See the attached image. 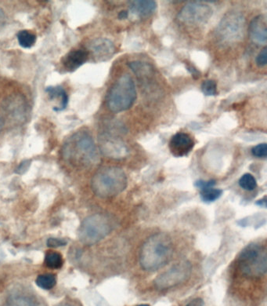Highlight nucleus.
Wrapping results in <instances>:
<instances>
[{
  "instance_id": "obj_1",
  "label": "nucleus",
  "mask_w": 267,
  "mask_h": 306,
  "mask_svg": "<svg viewBox=\"0 0 267 306\" xmlns=\"http://www.w3.org/2000/svg\"><path fill=\"white\" fill-rule=\"evenodd\" d=\"M62 155L67 162L77 167H89L99 161L94 141L85 130H79L68 138L62 148Z\"/></svg>"
},
{
  "instance_id": "obj_2",
  "label": "nucleus",
  "mask_w": 267,
  "mask_h": 306,
  "mask_svg": "<svg viewBox=\"0 0 267 306\" xmlns=\"http://www.w3.org/2000/svg\"><path fill=\"white\" fill-rule=\"evenodd\" d=\"M173 255V242L168 235L164 233L152 235L142 246L140 265L146 271H156L166 265Z\"/></svg>"
},
{
  "instance_id": "obj_3",
  "label": "nucleus",
  "mask_w": 267,
  "mask_h": 306,
  "mask_svg": "<svg viewBox=\"0 0 267 306\" xmlns=\"http://www.w3.org/2000/svg\"><path fill=\"white\" fill-rule=\"evenodd\" d=\"M127 176L123 170L118 167H105L95 174L91 186L97 196L111 198L116 196L126 189Z\"/></svg>"
},
{
  "instance_id": "obj_4",
  "label": "nucleus",
  "mask_w": 267,
  "mask_h": 306,
  "mask_svg": "<svg viewBox=\"0 0 267 306\" xmlns=\"http://www.w3.org/2000/svg\"><path fill=\"white\" fill-rule=\"evenodd\" d=\"M136 99V86L129 74H123L111 86L106 97L110 111L120 113L126 111L134 105Z\"/></svg>"
},
{
  "instance_id": "obj_5",
  "label": "nucleus",
  "mask_w": 267,
  "mask_h": 306,
  "mask_svg": "<svg viewBox=\"0 0 267 306\" xmlns=\"http://www.w3.org/2000/svg\"><path fill=\"white\" fill-rule=\"evenodd\" d=\"M239 268L249 277H259L267 270V254L264 247L252 243L243 249L238 258Z\"/></svg>"
},
{
  "instance_id": "obj_6",
  "label": "nucleus",
  "mask_w": 267,
  "mask_h": 306,
  "mask_svg": "<svg viewBox=\"0 0 267 306\" xmlns=\"http://www.w3.org/2000/svg\"><path fill=\"white\" fill-rule=\"evenodd\" d=\"M112 229L111 220L104 214H93L85 218L78 229V238L85 245H93L102 241Z\"/></svg>"
},
{
  "instance_id": "obj_7",
  "label": "nucleus",
  "mask_w": 267,
  "mask_h": 306,
  "mask_svg": "<svg viewBox=\"0 0 267 306\" xmlns=\"http://www.w3.org/2000/svg\"><path fill=\"white\" fill-rule=\"evenodd\" d=\"M245 17L238 12H229L222 17L217 27V32L224 41H239L244 37Z\"/></svg>"
},
{
  "instance_id": "obj_8",
  "label": "nucleus",
  "mask_w": 267,
  "mask_h": 306,
  "mask_svg": "<svg viewBox=\"0 0 267 306\" xmlns=\"http://www.w3.org/2000/svg\"><path fill=\"white\" fill-rule=\"evenodd\" d=\"M192 266L189 261H181L173 265L154 279V286L159 290H166L185 282L191 276Z\"/></svg>"
},
{
  "instance_id": "obj_9",
  "label": "nucleus",
  "mask_w": 267,
  "mask_h": 306,
  "mask_svg": "<svg viewBox=\"0 0 267 306\" xmlns=\"http://www.w3.org/2000/svg\"><path fill=\"white\" fill-rule=\"evenodd\" d=\"M212 10L202 2H191L183 6L178 14V19L187 25H203L209 21Z\"/></svg>"
},
{
  "instance_id": "obj_10",
  "label": "nucleus",
  "mask_w": 267,
  "mask_h": 306,
  "mask_svg": "<svg viewBox=\"0 0 267 306\" xmlns=\"http://www.w3.org/2000/svg\"><path fill=\"white\" fill-rule=\"evenodd\" d=\"M100 148L104 156L112 159L124 158L128 154V148L119 138L109 133H103L99 137Z\"/></svg>"
},
{
  "instance_id": "obj_11",
  "label": "nucleus",
  "mask_w": 267,
  "mask_h": 306,
  "mask_svg": "<svg viewBox=\"0 0 267 306\" xmlns=\"http://www.w3.org/2000/svg\"><path fill=\"white\" fill-rule=\"evenodd\" d=\"M116 48L115 44L106 38H97L89 44L88 53H90L97 62L108 61L113 57Z\"/></svg>"
},
{
  "instance_id": "obj_12",
  "label": "nucleus",
  "mask_w": 267,
  "mask_h": 306,
  "mask_svg": "<svg viewBox=\"0 0 267 306\" xmlns=\"http://www.w3.org/2000/svg\"><path fill=\"white\" fill-rule=\"evenodd\" d=\"M169 150L176 157L187 156L194 147V142L190 134L178 132L169 141Z\"/></svg>"
},
{
  "instance_id": "obj_13",
  "label": "nucleus",
  "mask_w": 267,
  "mask_h": 306,
  "mask_svg": "<svg viewBox=\"0 0 267 306\" xmlns=\"http://www.w3.org/2000/svg\"><path fill=\"white\" fill-rule=\"evenodd\" d=\"M249 32L254 43L265 45L267 42V16L260 15L254 17L249 25Z\"/></svg>"
},
{
  "instance_id": "obj_14",
  "label": "nucleus",
  "mask_w": 267,
  "mask_h": 306,
  "mask_svg": "<svg viewBox=\"0 0 267 306\" xmlns=\"http://www.w3.org/2000/svg\"><path fill=\"white\" fill-rule=\"evenodd\" d=\"M156 2L152 0H135L129 2L130 14L139 18L150 16L156 11Z\"/></svg>"
},
{
  "instance_id": "obj_15",
  "label": "nucleus",
  "mask_w": 267,
  "mask_h": 306,
  "mask_svg": "<svg viewBox=\"0 0 267 306\" xmlns=\"http://www.w3.org/2000/svg\"><path fill=\"white\" fill-rule=\"evenodd\" d=\"M89 57L88 51L85 49L72 50L64 57L63 65L68 72H74L88 61Z\"/></svg>"
},
{
  "instance_id": "obj_16",
  "label": "nucleus",
  "mask_w": 267,
  "mask_h": 306,
  "mask_svg": "<svg viewBox=\"0 0 267 306\" xmlns=\"http://www.w3.org/2000/svg\"><path fill=\"white\" fill-rule=\"evenodd\" d=\"M51 101L58 100V105L54 108L55 112L63 111L68 104V96L64 89L60 86H49L45 89Z\"/></svg>"
},
{
  "instance_id": "obj_17",
  "label": "nucleus",
  "mask_w": 267,
  "mask_h": 306,
  "mask_svg": "<svg viewBox=\"0 0 267 306\" xmlns=\"http://www.w3.org/2000/svg\"><path fill=\"white\" fill-rule=\"evenodd\" d=\"M25 101L21 97H13L7 99L5 107L6 113L12 115L13 117L21 119L20 117L25 113Z\"/></svg>"
},
{
  "instance_id": "obj_18",
  "label": "nucleus",
  "mask_w": 267,
  "mask_h": 306,
  "mask_svg": "<svg viewBox=\"0 0 267 306\" xmlns=\"http://www.w3.org/2000/svg\"><path fill=\"white\" fill-rule=\"evenodd\" d=\"M5 306H39L37 302L30 296L14 294L7 298Z\"/></svg>"
},
{
  "instance_id": "obj_19",
  "label": "nucleus",
  "mask_w": 267,
  "mask_h": 306,
  "mask_svg": "<svg viewBox=\"0 0 267 306\" xmlns=\"http://www.w3.org/2000/svg\"><path fill=\"white\" fill-rule=\"evenodd\" d=\"M19 45L25 49H30L35 45L36 42V35L29 30H21L16 35Z\"/></svg>"
},
{
  "instance_id": "obj_20",
  "label": "nucleus",
  "mask_w": 267,
  "mask_h": 306,
  "mask_svg": "<svg viewBox=\"0 0 267 306\" xmlns=\"http://www.w3.org/2000/svg\"><path fill=\"white\" fill-rule=\"evenodd\" d=\"M45 265L49 269H58L62 267L64 264V260L61 255L56 251H49L46 253L44 260Z\"/></svg>"
},
{
  "instance_id": "obj_21",
  "label": "nucleus",
  "mask_w": 267,
  "mask_h": 306,
  "mask_svg": "<svg viewBox=\"0 0 267 306\" xmlns=\"http://www.w3.org/2000/svg\"><path fill=\"white\" fill-rule=\"evenodd\" d=\"M35 283L44 290H51L57 284V278L53 274H42L38 276Z\"/></svg>"
},
{
  "instance_id": "obj_22",
  "label": "nucleus",
  "mask_w": 267,
  "mask_h": 306,
  "mask_svg": "<svg viewBox=\"0 0 267 306\" xmlns=\"http://www.w3.org/2000/svg\"><path fill=\"white\" fill-rule=\"evenodd\" d=\"M222 195V191L221 189H213V188L202 189L201 193H200V196H201L202 201L207 203V204L216 201L217 199H220V196Z\"/></svg>"
},
{
  "instance_id": "obj_23",
  "label": "nucleus",
  "mask_w": 267,
  "mask_h": 306,
  "mask_svg": "<svg viewBox=\"0 0 267 306\" xmlns=\"http://www.w3.org/2000/svg\"><path fill=\"white\" fill-rule=\"evenodd\" d=\"M239 185L247 191H252L257 187L256 180L251 174H245L239 180Z\"/></svg>"
},
{
  "instance_id": "obj_24",
  "label": "nucleus",
  "mask_w": 267,
  "mask_h": 306,
  "mask_svg": "<svg viewBox=\"0 0 267 306\" xmlns=\"http://www.w3.org/2000/svg\"><path fill=\"white\" fill-rule=\"evenodd\" d=\"M202 91L206 96H216L217 95V83L213 80H206L202 84Z\"/></svg>"
},
{
  "instance_id": "obj_25",
  "label": "nucleus",
  "mask_w": 267,
  "mask_h": 306,
  "mask_svg": "<svg viewBox=\"0 0 267 306\" xmlns=\"http://www.w3.org/2000/svg\"><path fill=\"white\" fill-rule=\"evenodd\" d=\"M252 153L257 158H266L267 156V145L266 143L257 145L253 147Z\"/></svg>"
},
{
  "instance_id": "obj_26",
  "label": "nucleus",
  "mask_w": 267,
  "mask_h": 306,
  "mask_svg": "<svg viewBox=\"0 0 267 306\" xmlns=\"http://www.w3.org/2000/svg\"><path fill=\"white\" fill-rule=\"evenodd\" d=\"M257 65L259 67H264L267 64V48H263L256 57L255 60Z\"/></svg>"
},
{
  "instance_id": "obj_27",
  "label": "nucleus",
  "mask_w": 267,
  "mask_h": 306,
  "mask_svg": "<svg viewBox=\"0 0 267 306\" xmlns=\"http://www.w3.org/2000/svg\"><path fill=\"white\" fill-rule=\"evenodd\" d=\"M216 185V181L215 180H209V181H204V180H197L194 185L198 189H209V188L213 187Z\"/></svg>"
},
{
  "instance_id": "obj_28",
  "label": "nucleus",
  "mask_w": 267,
  "mask_h": 306,
  "mask_svg": "<svg viewBox=\"0 0 267 306\" xmlns=\"http://www.w3.org/2000/svg\"><path fill=\"white\" fill-rule=\"evenodd\" d=\"M65 244V241H63V240H60V239L50 238L47 241L48 247H54V248L62 247V246H64Z\"/></svg>"
},
{
  "instance_id": "obj_29",
  "label": "nucleus",
  "mask_w": 267,
  "mask_h": 306,
  "mask_svg": "<svg viewBox=\"0 0 267 306\" xmlns=\"http://www.w3.org/2000/svg\"><path fill=\"white\" fill-rule=\"evenodd\" d=\"M186 68L188 70V72L191 73V76H193V78L194 79V80H197V79L200 78L201 72H200L194 66L189 64V63H187V64H186Z\"/></svg>"
},
{
  "instance_id": "obj_30",
  "label": "nucleus",
  "mask_w": 267,
  "mask_h": 306,
  "mask_svg": "<svg viewBox=\"0 0 267 306\" xmlns=\"http://www.w3.org/2000/svg\"><path fill=\"white\" fill-rule=\"evenodd\" d=\"M31 162L29 161H23L21 164L19 165V167L16 169V173L18 174H24L26 172L29 167H30Z\"/></svg>"
},
{
  "instance_id": "obj_31",
  "label": "nucleus",
  "mask_w": 267,
  "mask_h": 306,
  "mask_svg": "<svg viewBox=\"0 0 267 306\" xmlns=\"http://www.w3.org/2000/svg\"><path fill=\"white\" fill-rule=\"evenodd\" d=\"M205 306V302H204L203 299L201 298H196L193 300L188 303L186 306Z\"/></svg>"
},
{
  "instance_id": "obj_32",
  "label": "nucleus",
  "mask_w": 267,
  "mask_h": 306,
  "mask_svg": "<svg viewBox=\"0 0 267 306\" xmlns=\"http://www.w3.org/2000/svg\"><path fill=\"white\" fill-rule=\"evenodd\" d=\"M129 16V12L127 11H121L119 14V19L120 20H125Z\"/></svg>"
},
{
  "instance_id": "obj_33",
  "label": "nucleus",
  "mask_w": 267,
  "mask_h": 306,
  "mask_svg": "<svg viewBox=\"0 0 267 306\" xmlns=\"http://www.w3.org/2000/svg\"><path fill=\"white\" fill-rule=\"evenodd\" d=\"M257 205L261 206L263 208H267V197L263 198V199H260L259 201L256 202Z\"/></svg>"
},
{
  "instance_id": "obj_34",
  "label": "nucleus",
  "mask_w": 267,
  "mask_h": 306,
  "mask_svg": "<svg viewBox=\"0 0 267 306\" xmlns=\"http://www.w3.org/2000/svg\"><path fill=\"white\" fill-rule=\"evenodd\" d=\"M5 15L4 12L2 11V9H0V22H2L4 20Z\"/></svg>"
},
{
  "instance_id": "obj_35",
  "label": "nucleus",
  "mask_w": 267,
  "mask_h": 306,
  "mask_svg": "<svg viewBox=\"0 0 267 306\" xmlns=\"http://www.w3.org/2000/svg\"><path fill=\"white\" fill-rule=\"evenodd\" d=\"M3 127H4V121H3V119L1 117V115H0V132L2 130Z\"/></svg>"
},
{
  "instance_id": "obj_36",
  "label": "nucleus",
  "mask_w": 267,
  "mask_h": 306,
  "mask_svg": "<svg viewBox=\"0 0 267 306\" xmlns=\"http://www.w3.org/2000/svg\"><path fill=\"white\" fill-rule=\"evenodd\" d=\"M58 306H76L73 303H70V302H66V303H63V304L59 305Z\"/></svg>"
},
{
  "instance_id": "obj_37",
  "label": "nucleus",
  "mask_w": 267,
  "mask_h": 306,
  "mask_svg": "<svg viewBox=\"0 0 267 306\" xmlns=\"http://www.w3.org/2000/svg\"><path fill=\"white\" fill-rule=\"evenodd\" d=\"M149 306V305L148 304H141V305H139V306Z\"/></svg>"
}]
</instances>
